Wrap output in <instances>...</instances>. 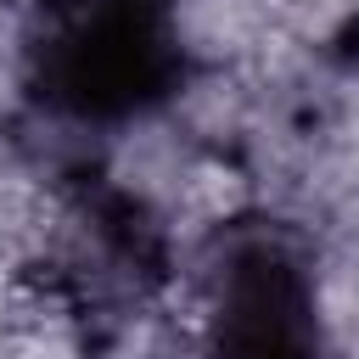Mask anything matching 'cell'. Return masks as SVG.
<instances>
[{"label":"cell","instance_id":"1","mask_svg":"<svg viewBox=\"0 0 359 359\" xmlns=\"http://www.w3.org/2000/svg\"><path fill=\"white\" fill-rule=\"evenodd\" d=\"M39 45V90L73 118H129L180 79L163 11L146 6H56Z\"/></svg>","mask_w":359,"mask_h":359},{"label":"cell","instance_id":"2","mask_svg":"<svg viewBox=\"0 0 359 359\" xmlns=\"http://www.w3.org/2000/svg\"><path fill=\"white\" fill-rule=\"evenodd\" d=\"M208 359H320V314L309 275L280 247H247L219 280Z\"/></svg>","mask_w":359,"mask_h":359}]
</instances>
